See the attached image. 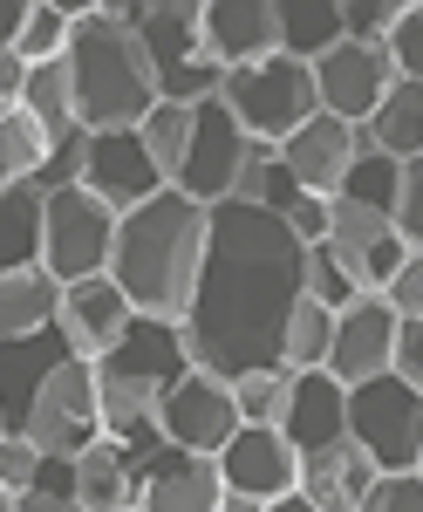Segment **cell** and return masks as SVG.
<instances>
[{
    "instance_id": "obj_24",
    "label": "cell",
    "mask_w": 423,
    "mask_h": 512,
    "mask_svg": "<svg viewBox=\"0 0 423 512\" xmlns=\"http://www.w3.org/2000/svg\"><path fill=\"white\" fill-rule=\"evenodd\" d=\"M55 308H62V280H48V267L0 274V349L55 328Z\"/></svg>"
},
{
    "instance_id": "obj_44",
    "label": "cell",
    "mask_w": 423,
    "mask_h": 512,
    "mask_svg": "<svg viewBox=\"0 0 423 512\" xmlns=\"http://www.w3.org/2000/svg\"><path fill=\"white\" fill-rule=\"evenodd\" d=\"M21 21H28V0H0V55H14V41H21Z\"/></svg>"
},
{
    "instance_id": "obj_3",
    "label": "cell",
    "mask_w": 423,
    "mask_h": 512,
    "mask_svg": "<svg viewBox=\"0 0 423 512\" xmlns=\"http://www.w3.org/2000/svg\"><path fill=\"white\" fill-rule=\"evenodd\" d=\"M69 76H76V123L96 137V130H137L157 103V76L151 55L130 21H116L110 7H82L76 35H69Z\"/></svg>"
},
{
    "instance_id": "obj_46",
    "label": "cell",
    "mask_w": 423,
    "mask_h": 512,
    "mask_svg": "<svg viewBox=\"0 0 423 512\" xmlns=\"http://www.w3.org/2000/svg\"><path fill=\"white\" fill-rule=\"evenodd\" d=\"M260 512H321V506H314L308 492H280V499H267Z\"/></svg>"
},
{
    "instance_id": "obj_38",
    "label": "cell",
    "mask_w": 423,
    "mask_h": 512,
    "mask_svg": "<svg viewBox=\"0 0 423 512\" xmlns=\"http://www.w3.org/2000/svg\"><path fill=\"white\" fill-rule=\"evenodd\" d=\"M355 512H423V478L417 472H376L369 499Z\"/></svg>"
},
{
    "instance_id": "obj_5",
    "label": "cell",
    "mask_w": 423,
    "mask_h": 512,
    "mask_svg": "<svg viewBox=\"0 0 423 512\" xmlns=\"http://www.w3.org/2000/svg\"><path fill=\"white\" fill-rule=\"evenodd\" d=\"M219 103L239 117V130H246L253 144H273V151H280L308 117H321V103H314V69L308 62H287V55H267V62H253V69H226Z\"/></svg>"
},
{
    "instance_id": "obj_9",
    "label": "cell",
    "mask_w": 423,
    "mask_h": 512,
    "mask_svg": "<svg viewBox=\"0 0 423 512\" xmlns=\"http://www.w3.org/2000/svg\"><path fill=\"white\" fill-rule=\"evenodd\" d=\"M110 246H116V212L103 198H89L82 185L41 198V267H48V280L76 287V280L110 274Z\"/></svg>"
},
{
    "instance_id": "obj_30",
    "label": "cell",
    "mask_w": 423,
    "mask_h": 512,
    "mask_svg": "<svg viewBox=\"0 0 423 512\" xmlns=\"http://www.w3.org/2000/svg\"><path fill=\"white\" fill-rule=\"evenodd\" d=\"M328 342H335V315L321 301H294L287 315V335H280V369L287 376H308V369H328Z\"/></svg>"
},
{
    "instance_id": "obj_10",
    "label": "cell",
    "mask_w": 423,
    "mask_h": 512,
    "mask_svg": "<svg viewBox=\"0 0 423 512\" xmlns=\"http://www.w3.org/2000/svg\"><path fill=\"white\" fill-rule=\"evenodd\" d=\"M246 158H253V137L239 130V117H232L219 96H205L192 110V151H185V171H178V192L212 212V205H226L239 192Z\"/></svg>"
},
{
    "instance_id": "obj_27",
    "label": "cell",
    "mask_w": 423,
    "mask_h": 512,
    "mask_svg": "<svg viewBox=\"0 0 423 512\" xmlns=\"http://www.w3.org/2000/svg\"><path fill=\"white\" fill-rule=\"evenodd\" d=\"M21 110L62 144V137H76V76H69V55L62 62H41V69H28V89H21Z\"/></svg>"
},
{
    "instance_id": "obj_41",
    "label": "cell",
    "mask_w": 423,
    "mask_h": 512,
    "mask_svg": "<svg viewBox=\"0 0 423 512\" xmlns=\"http://www.w3.org/2000/svg\"><path fill=\"white\" fill-rule=\"evenodd\" d=\"M389 376H403V383L423 396V321H403V328H396V362H389Z\"/></svg>"
},
{
    "instance_id": "obj_34",
    "label": "cell",
    "mask_w": 423,
    "mask_h": 512,
    "mask_svg": "<svg viewBox=\"0 0 423 512\" xmlns=\"http://www.w3.org/2000/svg\"><path fill=\"white\" fill-rule=\"evenodd\" d=\"M396 178H403V164L383 158V151H369V158H355V171H348V185L335 198L369 205V212H389V205H396Z\"/></svg>"
},
{
    "instance_id": "obj_39",
    "label": "cell",
    "mask_w": 423,
    "mask_h": 512,
    "mask_svg": "<svg viewBox=\"0 0 423 512\" xmlns=\"http://www.w3.org/2000/svg\"><path fill=\"white\" fill-rule=\"evenodd\" d=\"M376 301H389V315H396V321H423V253H410V260L383 280Z\"/></svg>"
},
{
    "instance_id": "obj_36",
    "label": "cell",
    "mask_w": 423,
    "mask_h": 512,
    "mask_svg": "<svg viewBox=\"0 0 423 512\" xmlns=\"http://www.w3.org/2000/svg\"><path fill=\"white\" fill-rule=\"evenodd\" d=\"M389 226H396V239H403L410 253H423V158L403 164V178H396V205H389Z\"/></svg>"
},
{
    "instance_id": "obj_49",
    "label": "cell",
    "mask_w": 423,
    "mask_h": 512,
    "mask_svg": "<svg viewBox=\"0 0 423 512\" xmlns=\"http://www.w3.org/2000/svg\"><path fill=\"white\" fill-rule=\"evenodd\" d=\"M0 431H7V417H0Z\"/></svg>"
},
{
    "instance_id": "obj_50",
    "label": "cell",
    "mask_w": 423,
    "mask_h": 512,
    "mask_svg": "<svg viewBox=\"0 0 423 512\" xmlns=\"http://www.w3.org/2000/svg\"><path fill=\"white\" fill-rule=\"evenodd\" d=\"M130 512H144V506H130Z\"/></svg>"
},
{
    "instance_id": "obj_17",
    "label": "cell",
    "mask_w": 423,
    "mask_h": 512,
    "mask_svg": "<svg viewBox=\"0 0 423 512\" xmlns=\"http://www.w3.org/2000/svg\"><path fill=\"white\" fill-rule=\"evenodd\" d=\"M396 328L403 321L389 315V301L376 294H362L355 308L335 315V342H328V376L355 390V383H369V376H389V362H396Z\"/></svg>"
},
{
    "instance_id": "obj_1",
    "label": "cell",
    "mask_w": 423,
    "mask_h": 512,
    "mask_svg": "<svg viewBox=\"0 0 423 512\" xmlns=\"http://www.w3.org/2000/svg\"><path fill=\"white\" fill-rule=\"evenodd\" d=\"M301 267H308V246L287 233V219H273L246 198L212 205L198 294L178 328L192 369L219 376V383L280 369V335L301 301Z\"/></svg>"
},
{
    "instance_id": "obj_8",
    "label": "cell",
    "mask_w": 423,
    "mask_h": 512,
    "mask_svg": "<svg viewBox=\"0 0 423 512\" xmlns=\"http://www.w3.org/2000/svg\"><path fill=\"white\" fill-rule=\"evenodd\" d=\"M348 444L376 472H417L423 465V396L403 376H369L348 390Z\"/></svg>"
},
{
    "instance_id": "obj_13",
    "label": "cell",
    "mask_w": 423,
    "mask_h": 512,
    "mask_svg": "<svg viewBox=\"0 0 423 512\" xmlns=\"http://www.w3.org/2000/svg\"><path fill=\"white\" fill-rule=\"evenodd\" d=\"M389 69L383 48H369V41H342V48H328L321 62H314V103H321V117H342V123H369L376 117V103L389 96Z\"/></svg>"
},
{
    "instance_id": "obj_31",
    "label": "cell",
    "mask_w": 423,
    "mask_h": 512,
    "mask_svg": "<svg viewBox=\"0 0 423 512\" xmlns=\"http://www.w3.org/2000/svg\"><path fill=\"white\" fill-rule=\"evenodd\" d=\"M137 137H144V158L157 164V178H164V185H178L185 151H192V110H185V103H157L151 117L137 123Z\"/></svg>"
},
{
    "instance_id": "obj_7",
    "label": "cell",
    "mask_w": 423,
    "mask_h": 512,
    "mask_svg": "<svg viewBox=\"0 0 423 512\" xmlns=\"http://www.w3.org/2000/svg\"><path fill=\"white\" fill-rule=\"evenodd\" d=\"M21 437L41 458H82L103 437V403H96V362L62 355L48 376L35 383L28 410H21Z\"/></svg>"
},
{
    "instance_id": "obj_43",
    "label": "cell",
    "mask_w": 423,
    "mask_h": 512,
    "mask_svg": "<svg viewBox=\"0 0 423 512\" xmlns=\"http://www.w3.org/2000/svg\"><path fill=\"white\" fill-rule=\"evenodd\" d=\"M21 89H28V62L0 55V110H21Z\"/></svg>"
},
{
    "instance_id": "obj_16",
    "label": "cell",
    "mask_w": 423,
    "mask_h": 512,
    "mask_svg": "<svg viewBox=\"0 0 423 512\" xmlns=\"http://www.w3.org/2000/svg\"><path fill=\"white\" fill-rule=\"evenodd\" d=\"M212 465L226 478V492H246V499H260V506L280 499V492H301V451L280 431H260V424H239Z\"/></svg>"
},
{
    "instance_id": "obj_26",
    "label": "cell",
    "mask_w": 423,
    "mask_h": 512,
    "mask_svg": "<svg viewBox=\"0 0 423 512\" xmlns=\"http://www.w3.org/2000/svg\"><path fill=\"white\" fill-rule=\"evenodd\" d=\"M280 7V55L287 62H321L328 48H342V0H273Z\"/></svg>"
},
{
    "instance_id": "obj_45",
    "label": "cell",
    "mask_w": 423,
    "mask_h": 512,
    "mask_svg": "<svg viewBox=\"0 0 423 512\" xmlns=\"http://www.w3.org/2000/svg\"><path fill=\"white\" fill-rule=\"evenodd\" d=\"M14 512H82V506H76V499H48V492H21Z\"/></svg>"
},
{
    "instance_id": "obj_51",
    "label": "cell",
    "mask_w": 423,
    "mask_h": 512,
    "mask_svg": "<svg viewBox=\"0 0 423 512\" xmlns=\"http://www.w3.org/2000/svg\"><path fill=\"white\" fill-rule=\"evenodd\" d=\"M417 478H423V465H417Z\"/></svg>"
},
{
    "instance_id": "obj_2",
    "label": "cell",
    "mask_w": 423,
    "mask_h": 512,
    "mask_svg": "<svg viewBox=\"0 0 423 512\" xmlns=\"http://www.w3.org/2000/svg\"><path fill=\"white\" fill-rule=\"evenodd\" d=\"M205 226H212V212L192 205L178 185H164L157 198H144L137 212L116 219L110 280L137 321L185 328L198 294V267H205Z\"/></svg>"
},
{
    "instance_id": "obj_48",
    "label": "cell",
    "mask_w": 423,
    "mask_h": 512,
    "mask_svg": "<svg viewBox=\"0 0 423 512\" xmlns=\"http://www.w3.org/2000/svg\"><path fill=\"white\" fill-rule=\"evenodd\" d=\"M0 512H14V492H7V485H0Z\"/></svg>"
},
{
    "instance_id": "obj_32",
    "label": "cell",
    "mask_w": 423,
    "mask_h": 512,
    "mask_svg": "<svg viewBox=\"0 0 423 512\" xmlns=\"http://www.w3.org/2000/svg\"><path fill=\"white\" fill-rule=\"evenodd\" d=\"M69 35H76V21L62 14V0H28V21H21V41H14V55L41 69V62H62L69 55Z\"/></svg>"
},
{
    "instance_id": "obj_18",
    "label": "cell",
    "mask_w": 423,
    "mask_h": 512,
    "mask_svg": "<svg viewBox=\"0 0 423 512\" xmlns=\"http://www.w3.org/2000/svg\"><path fill=\"white\" fill-rule=\"evenodd\" d=\"M198 28H205V55L219 69H253L280 55V7L273 0H198Z\"/></svg>"
},
{
    "instance_id": "obj_22",
    "label": "cell",
    "mask_w": 423,
    "mask_h": 512,
    "mask_svg": "<svg viewBox=\"0 0 423 512\" xmlns=\"http://www.w3.org/2000/svg\"><path fill=\"white\" fill-rule=\"evenodd\" d=\"M369 485H376V465H369L355 444H328V451L301 458V492H308L321 512H355L369 499Z\"/></svg>"
},
{
    "instance_id": "obj_40",
    "label": "cell",
    "mask_w": 423,
    "mask_h": 512,
    "mask_svg": "<svg viewBox=\"0 0 423 512\" xmlns=\"http://www.w3.org/2000/svg\"><path fill=\"white\" fill-rule=\"evenodd\" d=\"M35 472H41V451L21 431H0V485L21 499V492H35Z\"/></svg>"
},
{
    "instance_id": "obj_29",
    "label": "cell",
    "mask_w": 423,
    "mask_h": 512,
    "mask_svg": "<svg viewBox=\"0 0 423 512\" xmlns=\"http://www.w3.org/2000/svg\"><path fill=\"white\" fill-rule=\"evenodd\" d=\"M48 151H55V137H48L28 110H0V192L35 185L41 164H48Z\"/></svg>"
},
{
    "instance_id": "obj_28",
    "label": "cell",
    "mask_w": 423,
    "mask_h": 512,
    "mask_svg": "<svg viewBox=\"0 0 423 512\" xmlns=\"http://www.w3.org/2000/svg\"><path fill=\"white\" fill-rule=\"evenodd\" d=\"M21 267H41V192L35 185L0 192V274H21Z\"/></svg>"
},
{
    "instance_id": "obj_47",
    "label": "cell",
    "mask_w": 423,
    "mask_h": 512,
    "mask_svg": "<svg viewBox=\"0 0 423 512\" xmlns=\"http://www.w3.org/2000/svg\"><path fill=\"white\" fill-rule=\"evenodd\" d=\"M219 512H260V499H246V492H226V499H219Z\"/></svg>"
},
{
    "instance_id": "obj_11",
    "label": "cell",
    "mask_w": 423,
    "mask_h": 512,
    "mask_svg": "<svg viewBox=\"0 0 423 512\" xmlns=\"http://www.w3.org/2000/svg\"><path fill=\"white\" fill-rule=\"evenodd\" d=\"M239 431V403H232V383L205 376V369H185L164 403H157V437L178 444V451H198V458H219L226 437Z\"/></svg>"
},
{
    "instance_id": "obj_6",
    "label": "cell",
    "mask_w": 423,
    "mask_h": 512,
    "mask_svg": "<svg viewBox=\"0 0 423 512\" xmlns=\"http://www.w3.org/2000/svg\"><path fill=\"white\" fill-rule=\"evenodd\" d=\"M137 41H144V55H151V76H157V96H164V103H185V110H198L205 96H219L226 69L205 55L198 0H144Z\"/></svg>"
},
{
    "instance_id": "obj_42",
    "label": "cell",
    "mask_w": 423,
    "mask_h": 512,
    "mask_svg": "<svg viewBox=\"0 0 423 512\" xmlns=\"http://www.w3.org/2000/svg\"><path fill=\"white\" fill-rule=\"evenodd\" d=\"M287 233L301 239V246H321V239H328V198H294V205H287Z\"/></svg>"
},
{
    "instance_id": "obj_4",
    "label": "cell",
    "mask_w": 423,
    "mask_h": 512,
    "mask_svg": "<svg viewBox=\"0 0 423 512\" xmlns=\"http://www.w3.org/2000/svg\"><path fill=\"white\" fill-rule=\"evenodd\" d=\"M192 369L185 335L164 328V321H130V335L96 362V403H103V437L130 444L137 458H151L157 444V403L164 390Z\"/></svg>"
},
{
    "instance_id": "obj_23",
    "label": "cell",
    "mask_w": 423,
    "mask_h": 512,
    "mask_svg": "<svg viewBox=\"0 0 423 512\" xmlns=\"http://www.w3.org/2000/svg\"><path fill=\"white\" fill-rule=\"evenodd\" d=\"M69 355V342H62V328H41V335H28V342H7L0 349V417H7V431H21V410H28V396H35V383Z\"/></svg>"
},
{
    "instance_id": "obj_25",
    "label": "cell",
    "mask_w": 423,
    "mask_h": 512,
    "mask_svg": "<svg viewBox=\"0 0 423 512\" xmlns=\"http://www.w3.org/2000/svg\"><path fill=\"white\" fill-rule=\"evenodd\" d=\"M369 130V151H383V158L410 164L423 158V82H389V96L376 103V117L362 123Z\"/></svg>"
},
{
    "instance_id": "obj_20",
    "label": "cell",
    "mask_w": 423,
    "mask_h": 512,
    "mask_svg": "<svg viewBox=\"0 0 423 512\" xmlns=\"http://www.w3.org/2000/svg\"><path fill=\"white\" fill-rule=\"evenodd\" d=\"M280 437H287L301 458L328 451V444H348V390L328 376V369L294 376V390H287V417H280Z\"/></svg>"
},
{
    "instance_id": "obj_33",
    "label": "cell",
    "mask_w": 423,
    "mask_h": 512,
    "mask_svg": "<svg viewBox=\"0 0 423 512\" xmlns=\"http://www.w3.org/2000/svg\"><path fill=\"white\" fill-rule=\"evenodd\" d=\"M287 390H294V376H287V369H253V376H239V383H232L239 424L280 431V417H287Z\"/></svg>"
},
{
    "instance_id": "obj_14",
    "label": "cell",
    "mask_w": 423,
    "mask_h": 512,
    "mask_svg": "<svg viewBox=\"0 0 423 512\" xmlns=\"http://www.w3.org/2000/svg\"><path fill=\"white\" fill-rule=\"evenodd\" d=\"M82 192L103 198L116 219H123V212H137L144 198L164 192V178H157V164L144 158V137H137V130H96V137L82 144Z\"/></svg>"
},
{
    "instance_id": "obj_15",
    "label": "cell",
    "mask_w": 423,
    "mask_h": 512,
    "mask_svg": "<svg viewBox=\"0 0 423 512\" xmlns=\"http://www.w3.org/2000/svg\"><path fill=\"white\" fill-rule=\"evenodd\" d=\"M226 499V478L212 458L178 451V444H157L151 458H137V506L144 512H219Z\"/></svg>"
},
{
    "instance_id": "obj_19",
    "label": "cell",
    "mask_w": 423,
    "mask_h": 512,
    "mask_svg": "<svg viewBox=\"0 0 423 512\" xmlns=\"http://www.w3.org/2000/svg\"><path fill=\"white\" fill-rule=\"evenodd\" d=\"M130 321H137V315H130V301L116 294L110 274L62 287V308H55V328H62L69 355H82V362H103V355L130 335Z\"/></svg>"
},
{
    "instance_id": "obj_21",
    "label": "cell",
    "mask_w": 423,
    "mask_h": 512,
    "mask_svg": "<svg viewBox=\"0 0 423 512\" xmlns=\"http://www.w3.org/2000/svg\"><path fill=\"white\" fill-rule=\"evenodd\" d=\"M76 506L82 512H130L137 506V451L116 444V437H96L76 458Z\"/></svg>"
},
{
    "instance_id": "obj_35",
    "label": "cell",
    "mask_w": 423,
    "mask_h": 512,
    "mask_svg": "<svg viewBox=\"0 0 423 512\" xmlns=\"http://www.w3.org/2000/svg\"><path fill=\"white\" fill-rule=\"evenodd\" d=\"M383 55H389V69H396L403 82H423V0H403L396 28L383 35Z\"/></svg>"
},
{
    "instance_id": "obj_12",
    "label": "cell",
    "mask_w": 423,
    "mask_h": 512,
    "mask_svg": "<svg viewBox=\"0 0 423 512\" xmlns=\"http://www.w3.org/2000/svg\"><path fill=\"white\" fill-rule=\"evenodd\" d=\"M273 158H280V171L308 198H335L348 185L355 158H369V130L362 123H342V117H308Z\"/></svg>"
},
{
    "instance_id": "obj_37",
    "label": "cell",
    "mask_w": 423,
    "mask_h": 512,
    "mask_svg": "<svg viewBox=\"0 0 423 512\" xmlns=\"http://www.w3.org/2000/svg\"><path fill=\"white\" fill-rule=\"evenodd\" d=\"M396 14H403V0H342V41L383 48V35L396 28Z\"/></svg>"
}]
</instances>
